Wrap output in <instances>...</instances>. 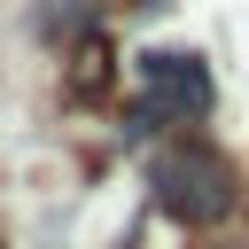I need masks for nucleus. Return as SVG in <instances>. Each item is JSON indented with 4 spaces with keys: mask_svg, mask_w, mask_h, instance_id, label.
Returning a JSON list of instances; mask_svg holds the SVG:
<instances>
[{
    "mask_svg": "<svg viewBox=\"0 0 249 249\" xmlns=\"http://www.w3.org/2000/svg\"><path fill=\"white\" fill-rule=\"evenodd\" d=\"M140 86H148L156 124H163V117H171V124H202V117H210V101H218V86H210L202 54H140Z\"/></svg>",
    "mask_w": 249,
    "mask_h": 249,
    "instance_id": "f03ea898",
    "label": "nucleus"
},
{
    "mask_svg": "<svg viewBox=\"0 0 249 249\" xmlns=\"http://www.w3.org/2000/svg\"><path fill=\"white\" fill-rule=\"evenodd\" d=\"M148 187H156V210H163V218H179V226H218V218L241 202L233 163H226L218 148H202V140L163 148V156L148 163Z\"/></svg>",
    "mask_w": 249,
    "mask_h": 249,
    "instance_id": "f257e3e1",
    "label": "nucleus"
}]
</instances>
